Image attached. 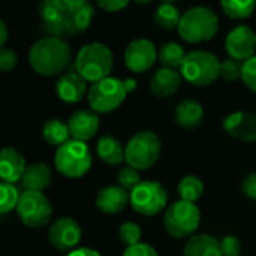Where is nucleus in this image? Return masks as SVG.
<instances>
[{"label":"nucleus","instance_id":"obj_1","mask_svg":"<svg viewBox=\"0 0 256 256\" xmlns=\"http://www.w3.org/2000/svg\"><path fill=\"white\" fill-rule=\"evenodd\" d=\"M30 68L44 77L60 74L71 60V48L64 38L46 36L36 41L29 50Z\"/></svg>","mask_w":256,"mask_h":256},{"label":"nucleus","instance_id":"obj_2","mask_svg":"<svg viewBox=\"0 0 256 256\" xmlns=\"http://www.w3.org/2000/svg\"><path fill=\"white\" fill-rule=\"evenodd\" d=\"M176 30L182 41L188 44H202L216 36L218 30V17L211 8L193 6L182 14Z\"/></svg>","mask_w":256,"mask_h":256},{"label":"nucleus","instance_id":"obj_3","mask_svg":"<svg viewBox=\"0 0 256 256\" xmlns=\"http://www.w3.org/2000/svg\"><path fill=\"white\" fill-rule=\"evenodd\" d=\"M113 53L102 42H90L82 47L76 56V71L90 83L110 77L113 70Z\"/></svg>","mask_w":256,"mask_h":256},{"label":"nucleus","instance_id":"obj_4","mask_svg":"<svg viewBox=\"0 0 256 256\" xmlns=\"http://www.w3.org/2000/svg\"><path fill=\"white\" fill-rule=\"evenodd\" d=\"M160 154L162 140L150 130L133 134L125 145V162L136 170H146L152 168L158 162Z\"/></svg>","mask_w":256,"mask_h":256},{"label":"nucleus","instance_id":"obj_5","mask_svg":"<svg viewBox=\"0 0 256 256\" xmlns=\"http://www.w3.org/2000/svg\"><path fill=\"white\" fill-rule=\"evenodd\" d=\"M220 64L222 62L214 53L194 50L186 56L180 70L187 83L204 88L212 84L220 77Z\"/></svg>","mask_w":256,"mask_h":256},{"label":"nucleus","instance_id":"obj_6","mask_svg":"<svg viewBox=\"0 0 256 256\" xmlns=\"http://www.w3.org/2000/svg\"><path fill=\"white\" fill-rule=\"evenodd\" d=\"M56 170L71 180L84 176L92 166V154L84 142L70 139L54 154Z\"/></svg>","mask_w":256,"mask_h":256},{"label":"nucleus","instance_id":"obj_7","mask_svg":"<svg viewBox=\"0 0 256 256\" xmlns=\"http://www.w3.org/2000/svg\"><path fill=\"white\" fill-rule=\"evenodd\" d=\"M164 229L174 238L193 236L200 224V211L196 204L187 200H176L166 208Z\"/></svg>","mask_w":256,"mask_h":256},{"label":"nucleus","instance_id":"obj_8","mask_svg":"<svg viewBox=\"0 0 256 256\" xmlns=\"http://www.w3.org/2000/svg\"><path fill=\"white\" fill-rule=\"evenodd\" d=\"M126 90L124 86V80L116 77H106L92 86L88 90V101L90 110L95 113H112L120 107V104L126 98Z\"/></svg>","mask_w":256,"mask_h":256},{"label":"nucleus","instance_id":"obj_9","mask_svg":"<svg viewBox=\"0 0 256 256\" xmlns=\"http://www.w3.org/2000/svg\"><path fill=\"white\" fill-rule=\"evenodd\" d=\"M130 205L140 216H156L168 206V192L158 181H142L130 192Z\"/></svg>","mask_w":256,"mask_h":256},{"label":"nucleus","instance_id":"obj_10","mask_svg":"<svg viewBox=\"0 0 256 256\" xmlns=\"http://www.w3.org/2000/svg\"><path fill=\"white\" fill-rule=\"evenodd\" d=\"M16 210L20 220L29 228H42L50 222L53 216L52 202L42 192L24 190L20 194V200Z\"/></svg>","mask_w":256,"mask_h":256},{"label":"nucleus","instance_id":"obj_11","mask_svg":"<svg viewBox=\"0 0 256 256\" xmlns=\"http://www.w3.org/2000/svg\"><path fill=\"white\" fill-rule=\"evenodd\" d=\"M124 59L128 70L140 74L154 66L156 60L158 59V52L152 41L140 38L126 46Z\"/></svg>","mask_w":256,"mask_h":256},{"label":"nucleus","instance_id":"obj_12","mask_svg":"<svg viewBox=\"0 0 256 256\" xmlns=\"http://www.w3.org/2000/svg\"><path fill=\"white\" fill-rule=\"evenodd\" d=\"M224 48L229 58L246 62L254 56L256 52V34L252 28L241 24L234 28L224 40Z\"/></svg>","mask_w":256,"mask_h":256},{"label":"nucleus","instance_id":"obj_13","mask_svg":"<svg viewBox=\"0 0 256 256\" xmlns=\"http://www.w3.org/2000/svg\"><path fill=\"white\" fill-rule=\"evenodd\" d=\"M48 241L60 252L74 250L82 241V228L74 218L60 217L50 226Z\"/></svg>","mask_w":256,"mask_h":256},{"label":"nucleus","instance_id":"obj_14","mask_svg":"<svg viewBox=\"0 0 256 256\" xmlns=\"http://www.w3.org/2000/svg\"><path fill=\"white\" fill-rule=\"evenodd\" d=\"M223 130L236 140L256 142V114L242 110L234 112L223 119Z\"/></svg>","mask_w":256,"mask_h":256},{"label":"nucleus","instance_id":"obj_15","mask_svg":"<svg viewBox=\"0 0 256 256\" xmlns=\"http://www.w3.org/2000/svg\"><path fill=\"white\" fill-rule=\"evenodd\" d=\"M68 128H70V134L74 140L78 142H88L100 130V118L98 113H95L90 108H78L76 110L70 119H68Z\"/></svg>","mask_w":256,"mask_h":256},{"label":"nucleus","instance_id":"obj_16","mask_svg":"<svg viewBox=\"0 0 256 256\" xmlns=\"http://www.w3.org/2000/svg\"><path fill=\"white\" fill-rule=\"evenodd\" d=\"M88 82L77 72L70 71L59 77L56 83V94L60 101L66 104H76L83 100L88 89Z\"/></svg>","mask_w":256,"mask_h":256},{"label":"nucleus","instance_id":"obj_17","mask_svg":"<svg viewBox=\"0 0 256 256\" xmlns=\"http://www.w3.org/2000/svg\"><path fill=\"white\" fill-rule=\"evenodd\" d=\"M130 204V192L120 186H107L96 194L95 205L104 214H119Z\"/></svg>","mask_w":256,"mask_h":256},{"label":"nucleus","instance_id":"obj_18","mask_svg":"<svg viewBox=\"0 0 256 256\" xmlns=\"http://www.w3.org/2000/svg\"><path fill=\"white\" fill-rule=\"evenodd\" d=\"M26 170V162L20 151L12 146H5L0 150V180L4 182L14 184L22 181Z\"/></svg>","mask_w":256,"mask_h":256},{"label":"nucleus","instance_id":"obj_19","mask_svg":"<svg viewBox=\"0 0 256 256\" xmlns=\"http://www.w3.org/2000/svg\"><path fill=\"white\" fill-rule=\"evenodd\" d=\"M181 82H182V76L176 70L160 68L151 77L150 89L158 98H169L178 92Z\"/></svg>","mask_w":256,"mask_h":256},{"label":"nucleus","instance_id":"obj_20","mask_svg":"<svg viewBox=\"0 0 256 256\" xmlns=\"http://www.w3.org/2000/svg\"><path fill=\"white\" fill-rule=\"evenodd\" d=\"M205 112L202 104L194 100H182L175 108V122L178 126L186 128V130L198 128L202 124Z\"/></svg>","mask_w":256,"mask_h":256},{"label":"nucleus","instance_id":"obj_21","mask_svg":"<svg viewBox=\"0 0 256 256\" xmlns=\"http://www.w3.org/2000/svg\"><path fill=\"white\" fill-rule=\"evenodd\" d=\"M184 256H222L220 241L206 234H194L182 248Z\"/></svg>","mask_w":256,"mask_h":256},{"label":"nucleus","instance_id":"obj_22","mask_svg":"<svg viewBox=\"0 0 256 256\" xmlns=\"http://www.w3.org/2000/svg\"><path fill=\"white\" fill-rule=\"evenodd\" d=\"M96 154L100 160L108 166H118L125 162V146L112 134H104L98 139Z\"/></svg>","mask_w":256,"mask_h":256},{"label":"nucleus","instance_id":"obj_23","mask_svg":"<svg viewBox=\"0 0 256 256\" xmlns=\"http://www.w3.org/2000/svg\"><path fill=\"white\" fill-rule=\"evenodd\" d=\"M52 182V170L44 163H32L26 166V170L22 176V184L26 190L42 192Z\"/></svg>","mask_w":256,"mask_h":256},{"label":"nucleus","instance_id":"obj_24","mask_svg":"<svg viewBox=\"0 0 256 256\" xmlns=\"http://www.w3.org/2000/svg\"><path fill=\"white\" fill-rule=\"evenodd\" d=\"M42 138L52 146H62L71 138L68 124L60 119H48L42 126Z\"/></svg>","mask_w":256,"mask_h":256},{"label":"nucleus","instance_id":"obj_25","mask_svg":"<svg viewBox=\"0 0 256 256\" xmlns=\"http://www.w3.org/2000/svg\"><path fill=\"white\" fill-rule=\"evenodd\" d=\"M186 56L187 54H186V50L182 48V46H180L178 42H174V41L164 42L158 48V60L163 65V68H170V70L181 68Z\"/></svg>","mask_w":256,"mask_h":256},{"label":"nucleus","instance_id":"obj_26","mask_svg":"<svg viewBox=\"0 0 256 256\" xmlns=\"http://www.w3.org/2000/svg\"><path fill=\"white\" fill-rule=\"evenodd\" d=\"M94 14H95V11H94L92 5H89V4L68 12L66 14V23H68L70 35L82 34V32L88 30L90 23H92Z\"/></svg>","mask_w":256,"mask_h":256},{"label":"nucleus","instance_id":"obj_27","mask_svg":"<svg viewBox=\"0 0 256 256\" xmlns=\"http://www.w3.org/2000/svg\"><path fill=\"white\" fill-rule=\"evenodd\" d=\"M181 17L182 16H181L180 10L174 4H163L154 12L156 24L162 29H166V30L178 29Z\"/></svg>","mask_w":256,"mask_h":256},{"label":"nucleus","instance_id":"obj_28","mask_svg":"<svg viewBox=\"0 0 256 256\" xmlns=\"http://www.w3.org/2000/svg\"><path fill=\"white\" fill-rule=\"evenodd\" d=\"M220 5L228 17L234 20H244L253 14L256 0H220Z\"/></svg>","mask_w":256,"mask_h":256},{"label":"nucleus","instance_id":"obj_29","mask_svg":"<svg viewBox=\"0 0 256 256\" xmlns=\"http://www.w3.org/2000/svg\"><path fill=\"white\" fill-rule=\"evenodd\" d=\"M204 194V182L194 175H187L178 182V196L181 200L193 202L199 200Z\"/></svg>","mask_w":256,"mask_h":256},{"label":"nucleus","instance_id":"obj_30","mask_svg":"<svg viewBox=\"0 0 256 256\" xmlns=\"http://www.w3.org/2000/svg\"><path fill=\"white\" fill-rule=\"evenodd\" d=\"M20 200V193L14 184L0 181V216L8 214L17 208Z\"/></svg>","mask_w":256,"mask_h":256},{"label":"nucleus","instance_id":"obj_31","mask_svg":"<svg viewBox=\"0 0 256 256\" xmlns=\"http://www.w3.org/2000/svg\"><path fill=\"white\" fill-rule=\"evenodd\" d=\"M118 236L119 240L126 246H134V244H139L142 242V229L138 223L134 222H124L120 226H119V230H118Z\"/></svg>","mask_w":256,"mask_h":256},{"label":"nucleus","instance_id":"obj_32","mask_svg":"<svg viewBox=\"0 0 256 256\" xmlns=\"http://www.w3.org/2000/svg\"><path fill=\"white\" fill-rule=\"evenodd\" d=\"M116 181H118V186H120L126 192H132L142 182V176H140L139 170H136L130 166H125L118 172Z\"/></svg>","mask_w":256,"mask_h":256},{"label":"nucleus","instance_id":"obj_33","mask_svg":"<svg viewBox=\"0 0 256 256\" xmlns=\"http://www.w3.org/2000/svg\"><path fill=\"white\" fill-rule=\"evenodd\" d=\"M241 72H242V62H240V60L228 58L220 64V77L226 82L240 80Z\"/></svg>","mask_w":256,"mask_h":256},{"label":"nucleus","instance_id":"obj_34","mask_svg":"<svg viewBox=\"0 0 256 256\" xmlns=\"http://www.w3.org/2000/svg\"><path fill=\"white\" fill-rule=\"evenodd\" d=\"M241 80L248 90L256 94V54L242 64Z\"/></svg>","mask_w":256,"mask_h":256},{"label":"nucleus","instance_id":"obj_35","mask_svg":"<svg viewBox=\"0 0 256 256\" xmlns=\"http://www.w3.org/2000/svg\"><path fill=\"white\" fill-rule=\"evenodd\" d=\"M220 252L222 256H240L241 241L235 235H226L220 240Z\"/></svg>","mask_w":256,"mask_h":256},{"label":"nucleus","instance_id":"obj_36","mask_svg":"<svg viewBox=\"0 0 256 256\" xmlns=\"http://www.w3.org/2000/svg\"><path fill=\"white\" fill-rule=\"evenodd\" d=\"M18 64V56L12 48H0V71L10 72Z\"/></svg>","mask_w":256,"mask_h":256},{"label":"nucleus","instance_id":"obj_37","mask_svg":"<svg viewBox=\"0 0 256 256\" xmlns=\"http://www.w3.org/2000/svg\"><path fill=\"white\" fill-rule=\"evenodd\" d=\"M122 256H158L157 250L148 242H139L134 246L126 247Z\"/></svg>","mask_w":256,"mask_h":256},{"label":"nucleus","instance_id":"obj_38","mask_svg":"<svg viewBox=\"0 0 256 256\" xmlns=\"http://www.w3.org/2000/svg\"><path fill=\"white\" fill-rule=\"evenodd\" d=\"M241 192L246 198L256 200V172L246 175V178L241 182Z\"/></svg>","mask_w":256,"mask_h":256},{"label":"nucleus","instance_id":"obj_39","mask_svg":"<svg viewBox=\"0 0 256 256\" xmlns=\"http://www.w3.org/2000/svg\"><path fill=\"white\" fill-rule=\"evenodd\" d=\"M132 0H96L98 6L106 12H118L126 8Z\"/></svg>","mask_w":256,"mask_h":256},{"label":"nucleus","instance_id":"obj_40","mask_svg":"<svg viewBox=\"0 0 256 256\" xmlns=\"http://www.w3.org/2000/svg\"><path fill=\"white\" fill-rule=\"evenodd\" d=\"M54 2L66 12H71L77 8L88 5V0H54Z\"/></svg>","mask_w":256,"mask_h":256},{"label":"nucleus","instance_id":"obj_41","mask_svg":"<svg viewBox=\"0 0 256 256\" xmlns=\"http://www.w3.org/2000/svg\"><path fill=\"white\" fill-rule=\"evenodd\" d=\"M66 256H101V254H100V252H96L90 247H80V248L71 250Z\"/></svg>","mask_w":256,"mask_h":256},{"label":"nucleus","instance_id":"obj_42","mask_svg":"<svg viewBox=\"0 0 256 256\" xmlns=\"http://www.w3.org/2000/svg\"><path fill=\"white\" fill-rule=\"evenodd\" d=\"M8 38H10L8 26H6V23L2 18H0V48H4V46L8 41Z\"/></svg>","mask_w":256,"mask_h":256},{"label":"nucleus","instance_id":"obj_43","mask_svg":"<svg viewBox=\"0 0 256 256\" xmlns=\"http://www.w3.org/2000/svg\"><path fill=\"white\" fill-rule=\"evenodd\" d=\"M124 86H125L126 94H130V92L136 90V88H138V82H136L134 78H125V80H124Z\"/></svg>","mask_w":256,"mask_h":256},{"label":"nucleus","instance_id":"obj_44","mask_svg":"<svg viewBox=\"0 0 256 256\" xmlns=\"http://www.w3.org/2000/svg\"><path fill=\"white\" fill-rule=\"evenodd\" d=\"M134 2L138 4V5H150L152 0H134Z\"/></svg>","mask_w":256,"mask_h":256},{"label":"nucleus","instance_id":"obj_45","mask_svg":"<svg viewBox=\"0 0 256 256\" xmlns=\"http://www.w3.org/2000/svg\"><path fill=\"white\" fill-rule=\"evenodd\" d=\"M163 4H175V2H178V0H162Z\"/></svg>","mask_w":256,"mask_h":256}]
</instances>
